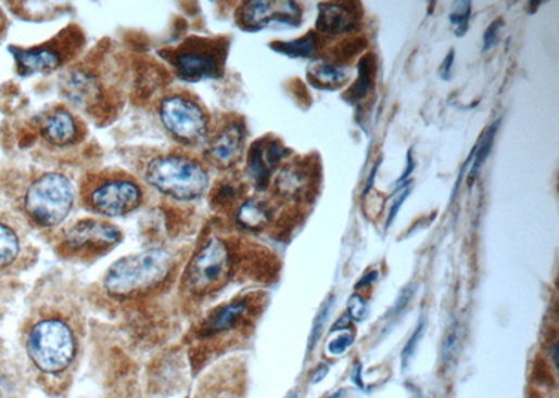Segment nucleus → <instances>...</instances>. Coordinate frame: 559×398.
I'll return each mask as SVG.
<instances>
[{"mask_svg": "<svg viewBox=\"0 0 559 398\" xmlns=\"http://www.w3.org/2000/svg\"><path fill=\"white\" fill-rule=\"evenodd\" d=\"M80 310L67 299H48L28 329V359L38 375L46 378L52 395L69 387L80 354Z\"/></svg>", "mask_w": 559, "mask_h": 398, "instance_id": "nucleus-1", "label": "nucleus"}, {"mask_svg": "<svg viewBox=\"0 0 559 398\" xmlns=\"http://www.w3.org/2000/svg\"><path fill=\"white\" fill-rule=\"evenodd\" d=\"M114 62L109 43V50L96 48L90 55L66 67L61 76V90L66 100L102 125L110 124L124 106V89Z\"/></svg>", "mask_w": 559, "mask_h": 398, "instance_id": "nucleus-2", "label": "nucleus"}, {"mask_svg": "<svg viewBox=\"0 0 559 398\" xmlns=\"http://www.w3.org/2000/svg\"><path fill=\"white\" fill-rule=\"evenodd\" d=\"M177 275L178 257L165 247H150L116 260L105 271L101 291L111 303L135 305L164 295Z\"/></svg>", "mask_w": 559, "mask_h": 398, "instance_id": "nucleus-3", "label": "nucleus"}, {"mask_svg": "<svg viewBox=\"0 0 559 398\" xmlns=\"http://www.w3.org/2000/svg\"><path fill=\"white\" fill-rule=\"evenodd\" d=\"M237 256L227 237L211 234L199 242L179 275V296L185 308H196L213 299L234 277Z\"/></svg>", "mask_w": 559, "mask_h": 398, "instance_id": "nucleus-4", "label": "nucleus"}, {"mask_svg": "<svg viewBox=\"0 0 559 398\" xmlns=\"http://www.w3.org/2000/svg\"><path fill=\"white\" fill-rule=\"evenodd\" d=\"M250 296H242L208 309L194 322L185 343L194 375L236 343L250 322Z\"/></svg>", "mask_w": 559, "mask_h": 398, "instance_id": "nucleus-5", "label": "nucleus"}, {"mask_svg": "<svg viewBox=\"0 0 559 398\" xmlns=\"http://www.w3.org/2000/svg\"><path fill=\"white\" fill-rule=\"evenodd\" d=\"M142 178L148 187L175 202L199 201L211 188L206 164L194 155L168 152L144 163Z\"/></svg>", "mask_w": 559, "mask_h": 398, "instance_id": "nucleus-6", "label": "nucleus"}, {"mask_svg": "<svg viewBox=\"0 0 559 398\" xmlns=\"http://www.w3.org/2000/svg\"><path fill=\"white\" fill-rule=\"evenodd\" d=\"M144 198V184L124 169H101L85 175L80 182L81 207L102 218L132 215L143 206Z\"/></svg>", "mask_w": 559, "mask_h": 398, "instance_id": "nucleus-7", "label": "nucleus"}, {"mask_svg": "<svg viewBox=\"0 0 559 398\" xmlns=\"http://www.w3.org/2000/svg\"><path fill=\"white\" fill-rule=\"evenodd\" d=\"M76 189L65 174L47 171L34 175L24 187L21 210L33 227L53 230L71 216Z\"/></svg>", "mask_w": 559, "mask_h": 398, "instance_id": "nucleus-8", "label": "nucleus"}, {"mask_svg": "<svg viewBox=\"0 0 559 398\" xmlns=\"http://www.w3.org/2000/svg\"><path fill=\"white\" fill-rule=\"evenodd\" d=\"M230 38L188 37L178 46L158 52L171 67L175 77L183 82L221 79L226 72Z\"/></svg>", "mask_w": 559, "mask_h": 398, "instance_id": "nucleus-9", "label": "nucleus"}, {"mask_svg": "<svg viewBox=\"0 0 559 398\" xmlns=\"http://www.w3.org/2000/svg\"><path fill=\"white\" fill-rule=\"evenodd\" d=\"M123 237V230L114 222L81 218L63 230L55 242V252L62 260L91 265L114 251Z\"/></svg>", "mask_w": 559, "mask_h": 398, "instance_id": "nucleus-10", "label": "nucleus"}, {"mask_svg": "<svg viewBox=\"0 0 559 398\" xmlns=\"http://www.w3.org/2000/svg\"><path fill=\"white\" fill-rule=\"evenodd\" d=\"M86 46V36L79 26L71 24L55 37L30 48L11 47L17 73L33 76L37 73L50 75L52 72L69 67L81 55Z\"/></svg>", "mask_w": 559, "mask_h": 398, "instance_id": "nucleus-11", "label": "nucleus"}, {"mask_svg": "<svg viewBox=\"0 0 559 398\" xmlns=\"http://www.w3.org/2000/svg\"><path fill=\"white\" fill-rule=\"evenodd\" d=\"M157 115L165 132L188 147L203 144L211 132V115L191 92L173 91L162 97Z\"/></svg>", "mask_w": 559, "mask_h": 398, "instance_id": "nucleus-12", "label": "nucleus"}, {"mask_svg": "<svg viewBox=\"0 0 559 398\" xmlns=\"http://www.w3.org/2000/svg\"><path fill=\"white\" fill-rule=\"evenodd\" d=\"M236 22L245 31H261L271 26L300 27L303 23V11L293 0H251L238 8Z\"/></svg>", "mask_w": 559, "mask_h": 398, "instance_id": "nucleus-13", "label": "nucleus"}, {"mask_svg": "<svg viewBox=\"0 0 559 398\" xmlns=\"http://www.w3.org/2000/svg\"><path fill=\"white\" fill-rule=\"evenodd\" d=\"M245 126L240 119H227L217 128H211L203 143L202 162L206 167L230 169L244 152Z\"/></svg>", "mask_w": 559, "mask_h": 398, "instance_id": "nucleus-14", "label": "nucleus"}, {"mask_svg": "<svg viewBox=\"0 0 559 398\" xmlns=\"http://www.w3.org/2000/svg\"><path fill=\"white\" fill-rule=\"evenodd\" d=\"M38 134L53 150L75 147L86 139L85 120L67 106L58 105L41 114L37 123Z\"/></svg>", "mask_w": 559, "mask_h": 398, "instance_id": "nucleus-15", "label": "nucleus"}, {"mask_svg": "<svg viewBox=\"0 0 559 398\" xmlns=\"http://www.w3.org/2000/svg\"><path fill=\"white\" fill-rule=\"evenodd\" d=\"M290 155L291 150L284 147L277 139L264 138L251 145L247 152L246 172L257 192L269 189L271 177Z\"/></svg>", "mask_w": 559, "mask_h": 398, "instance_id": "nucleus-16", "label": "nucleus"}, {"mask_svg": "<svg viewBox=\"0 0 559 398\" xmlns=\"http://www.w3.org/2000/svg\"><path fill=\"white\" fill-rule=\"evenodd\" d=\"M358 14L356 9L347 3L326 2L318 4V21L316 30L326 36H342L358 28Z\"/></svg>", "mask_w": 559, "mask_h": 398, "instance_id": "nucleus-17", "label": "nucleus"}, {"mask_svg": "<svg viewBox=\"0 0 559 398\" xmlns=\"http://www.w3.org/2000/svg\"><path fill=\"white\" fill-rule=\"evenodd\" d=\"M309 168L303 163L285 165L276 178L277 192L290 201H301L309 191Z\"/></svg>", "mask_w": 559, "mask_h": 398, "instance_id": "nucleus-18", "label": "nucleus"}, {"mask_svg": "<svg viewBox=\"0 0 559 398\" xmlns=\"http://www.w3.org/2000/svg\"><path fill=\"white\" fill-rule=\"evenodd\" d=\"M271 218H274V208L264 197L252 196L237 208L236 222L242 230L252 232L265 230Z\"/></svg>", "mask_w": 559, "mask_h": 398, "instance_id": "nucleus-19", "label": "nucleus"}, {"mask_svg": "<svg viewBox=\"0 0 559 398\" xmlns=\"http://www.w3.org/2000/svg\"><path fill=\"white\" fill-rule=\"evenodd\" d=\"M306 77L319 90H335L346 85L348 70L344 66L328 61L316 60L309 63Z\"/></svg>", "mask_w": 559, "mask_h": 398, "instance_id": "nucleus-20", "label": "nucleus"}, {"mask_svg": "<svg viewBox=\"0 0 559 398\" xmlns=\"http://www.w3.org/2000/svg\"><path fill=\"white\" fill-rule=\"evenodd\" d=\"M24 241L11 220L0 215V271L12 269L22 259Z\"/></svg>", "mask_w": 559, "mask_h": 398, "instance_id": "nucleus-21", "label": "nucleus"}, {"mask_svg": "<svg viewBox=\"0 0 559 398\" xmlns=\"http://www.w3.org/2000/svg\"><path fill=\"white\" fill-rule=\"evenodd\" d=\"M270 50L291 60H309L318 52V37L314 31L306 33L304 37L293 41H275L269 43Z\"/></svg>", "mask_w": 559, "mask_h": 398, "instance_id": "nucleus-22", "label": "nucleus"}, {"mask_svg": "<svg viewBox=\"0 0 559 398\" xmlns=\"http://www.w3.org/2000/svg\"><path fill=\"white\" fill-rule=\"evenodd\" d=\"M369 60H371V57L366 55L358 62V79L350 87L346 94H344V100H346L348 104L357 105L361 103V101L367 99L369 90H371L372 70Z\"/></svg>", "mask_w": 559, "mask_h": 398, "instance_id": "nucleus-23", "label": "nucleus"}, {"mask_svg": "<svg viewBox=\"0 0 559 398\" xmlns=\"http://www.w3.org/2000/svg\"><path fill=\"white\" fill-rule=\"evenodd\" d=\"M500 120L503 119H497L494 124H491L490 128L485 130V133L481 136L480 142L474 145V158L473 163H471L469 174L471 179L475 178V175H478L481 167H483L484 163L487 162L491 150H493L495 136L498 133Z\"/></svg>", "mask_w": 559, "mask_h": 398, "instance_id": "nucleus-24", "label": "nucleus"}, {"mask_svg": "<svg viewBox=\"0 0 559 398\" xmlns=\"http://www.w3.org/2000/svg\"><path fill=\"white\" fill-rule=\"evenodd\" d=\"M471 16V2L465 0V2H455L454 9L449 14V21L452 26L456 27V37H465L469 30V22Z\"/></svg>", "mask_w": 559, "mask_h": 398, "instance_id": "nucleus-25", "label": "nucleus"}, {"mask_svg": "<svg viewBox=\"0 0 559 398\" xmlns=\"http://www.w3.org/2000/svg\"><path fill=\"white\" fill-rule=\"evenodd\" d=\"M334 300L335 298H333V296L332 298L326 300L322 310H320L318 317H316V320L314 322L313 334H310L309 338V348H313V346L315 347L316 342H318L320 336H322L326 320H328L329 318L330 310H332L334 305Z\"/></svg>", "mask_w": 559, "mask_h": 398, "instance_id": "nucleus-26", "label": "nucleus"}, {"mask_svg": "<svg viewBox=\"0 0 559 398\" xmlns=\"http://www.w3.org/2000/svg\"><path fill=\"white\" fill-rule=\"evenodd\" d=\"M412 188H415L412 187V181H407L406 183L401 184V187H397L395 193H393L398 194V197L397 201L393 203L391 211H389L386 230L393 224V221H395V218L397 217L398 211H401L402 206L405 205L407 197L410 196Z\"/></svg>", "mask_w": 559, "mask_h": 398, "instance_id": "nucleus-27", "label": "nucleus"}, {"mask_svg": "<svg viewBox=\"0 0 559 398\" xmlns=\"http://www.w3.org/2000/svg\"><path fill=\"white\" fill-rule=\"evenodd\" d=\"M348 318L356 320V322H363L366 320L369 313L368 305L366 300L359 295H352V298L347 303Z\"/></svg>", "mask_w": 559, "mask_h": 398, "instance_id": "nucleus-28", "label": "nucleus"}, {"mask_svg": "<svg viewBox=\"0 0 559 398\" xmlns=\"http://www.w3.org/2000/svg\"><path fill=\"white\" fill-rule=\"evenodd\" d=\"M354 337L352 333H343L340 334L339 337L334 339H330L328 343V354L329 356H343L344 352L347 351L350 347L353 346Z\"/></svg>", "mask_w": 559, "mask_h": 398, "instance_id": "nucleus-29", "label": "nucleus"}, {"mask_svg": "<svg viewBox=\"0 0 559 398\" xmlns=\"http://www.w3.org/2000/svg\"><path fill=\"white\" fill-rule=\"evenodd\" d=\"M505 26L503 18L498 17L497 21H494L490 24L487 30H485L483 38V51L488 52L493 50L494 47H497L499 40V31L500 28Z\"/></svg>", "mask_w": 559, "mask_h": 398, "instance_id": "nucleus-30", "label": "nucleus"}, {"mask_svg": "<svg viewBox=\"0 0 559 398\" xmlns=\"http://www.w3.org/2000/svg\"><path fill=\"white\" fill-rule=\"evenodd\" d=\"M473 158H474V147H473V150H471V153H470L469 157L466 158V162L463 163V165H461L459 177H458V179H456V183L454 187V192H452L450 203H454L455 198L458 197L461 182H463L466 172H468V168L470 167L471 163H473Z\"/></svg>", "mask_w": 559, "mask_h": 398, "instance_id": "nucleus-31", "label": "nucleus"}, {"mask_svg": "<svg viewBox=\"0 0 559 398\" xmlns=\"http://www.w3.org/2000/svg\"><path fill=\"white\" fill-rule=\"evenodd\" d=\"M454 62H455V50H450L447 52V55L445 56L444 62H442V65L440 67V77L444 81H450L452 80V69H454Z\"/></svg>", "mask_w": 559, "mask_h": 398, "instance_id": "nucleus-32", "label": "nucleus"}, {"mask_svg": "<svg viewBox=\"0 0 559 398\" xmlns=\"http://www.w3.org/2000/svg\"><path fill=\"white\" fill-rule=\"evenodd\" d=\"M416 163L415 159H412L411 150H408L407 153V168L406 171L402 174V177L397 179L396 187H401V184L406 183L408 181V178H410V175L415 172Z\"/></svg>", "mask_w": 559, "mask_h": 398, "instance_id": "nucleus-33", "label": "nucleus"}, {"mask_svg": "<svg viewBox=\"0 0 559 398\" xmlns=\"http://www.w3.org/2000/svg\"><path fill=\"white\" fill-rule=\"evenodd\" d=\"M422 329H424V324H420V328H418L415 332V336H412L410 342H408L405 348V352H403V358H405V361H407V358L411 356V352H415V347L418 338L421 337Z\"/></svg>", "mask_w": 559, "mask_h": 398, "instance_id": "nucleus-34", "label": "nucleus"}, {"mask_svg": "<svg viewBox=\"0 0 559 398\" xmlns=\"http://www.w3.org/2000/svg\"><path fill=\"white\" fill-rule=\"evenodd\" d=\"M381 164H382V159L379 158L378 162L376 163V165H373L372 171H371V174H369L368 181L366 183V188H364L363 197H366L367 194L369 193V191H371V189L373 187V182H376V179H377L378 169H379V167H381Z\"/></svg>", "mask_w": 559, "mask_h": 398, "instance_id": "nucleus-35", "label": "nucleus"}, {"mask_svg": "<svg viewBox=\"0 0 559 398\" xmlns=\"http://www.w3.org/2000/svg\"><path fill=\"white\" fill-rule=\"evenodd\" d=\"M378 271H371L367 275H364L361 280L358 281L356 288H366V286L372 285L378 280Z\"/></svg>", "mask_w": 559, "mask_h": 398, "instance_id": "nucleus-36", "label": "nucleus"}, {"mask_svg": "<svg viewBox=\"0 0 559 398\" xmlns=\"http://www.w3.org/2000/svg\"><path fill=\"white\" fill-rule=\"evenodd\" d=\"M542 4H543V2H529L528 9H526L528 13L532 14V16H533V14L537 13L538 8L542 7Z\"/></svg>", "mask_w": 559, "mask_h": 398, "instance_id": "nucleus-37", "label": "nucleus"}, {"mask_svg": "<svg viewBox=\"0 0 559 398\" xmlns=\"http://www.w3.org/2000/svg\"><path fill=\"white\" fill-rule=\"evenodd\" d=\"M4 31H7V18H4L2 11H0V38H2Z\"/></svg>", "mask_w": 559, "mask_h": 398, "instance_id": "nucleus-38", "label": "nucleus"}]
</instances>
